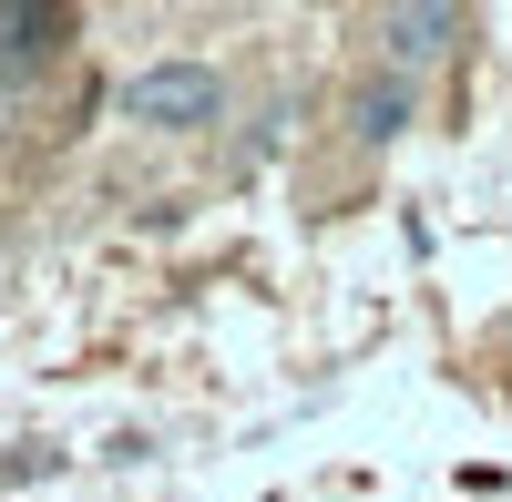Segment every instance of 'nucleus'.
I'll use <instances>...</instances> for the list:
<instances>
[{"label": "nucleus", "instance_id": "obj_1", "mask_svg": "<svg viewBox=\"0 0 512 502\" xmlns=\"http://www.w3.org/2000/svg\"><path fill=\"white\" fill-rule=\"evenodd\" d=\"M123 123H144V134H216L226 123V72L195 62V52H164L123 82Z\"/></svg>", "mask_w": 512, "mask_h": 502}, {"label": "nucleus", "instance_id": "obj_2", "mask_svg": "<svg viewBox=\"0 0 512 502\" xmlns=\"http://www.w3.org/2000/svg\"><path fill=\"white\" fill-rule=\"evenodd\" d=\"M369 31H379V72L420 82V72H431V62H441V52H451V41L472 31V21H461L451 0H400V11H379Z\"/></svg>", "mask_w": 512, "mask_h": 502}, {"label": "nucleus", "instance_id": "obj_3", "mask_svg": "<svg viewBox=\"0 0 512 502\" xmlns=\"http://www.w3.org/2000/svg\"><path fill=\"white\" fill-rule=\"evenodd\" d=\"M420 123V82H400V72H369V82H349V134L379 154V144H400Z\"/></svg>", "mask_w": 512, "mask_h": 502}, {"label": "nucleus", "instance_id": "obj_4", "mask_svg": "<svg viewBox=\"0 0 512 502\" xmlns=\"http://www.w3.org/2000/svg\"><path fill=\"white\" fill-rule=\"evenodd\" d=\"M62 41H72V11H11V21H0V62H11V72H41Z\"/></svg>", "mask_w": 512, "mask_h": 502}]
</instances>
